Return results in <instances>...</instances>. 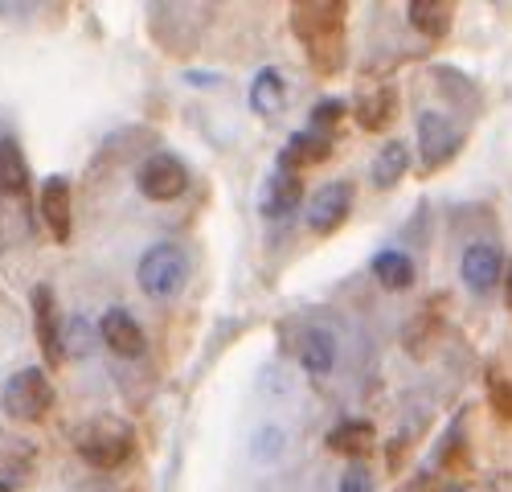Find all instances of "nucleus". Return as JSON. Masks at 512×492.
Returning <instances> with one entry per match:
<instances>
[{
    "label": "nucleus",
    "instance_id": "nucleus-1",
    "mask_svg": "<svg viewBox=\"0 0 512 492\" xmlns=\"http://www.w3.org/2000/svg\"><path fill=\"white\" fill-rule=\"evenodd\" d=\"M291 33L316 74L332 78L349 62V5L345 0H295L291 5Z\"/></svg>",
    "mask_w": 512,
    "mask_h": 492
},
{
    "label": "nucleus",
    "instance_id": "nucleus-2",
    "mask_svg": "<svg viewBox=\"0 0 512 492\" xmlns=\"http://www.w3.org/2000/svg\"><path fill=\"white\" fill-rule=\"evenodd\" d=\"M74 451L82 460H87L91 468L99 472H111V468H123L127 460H132L136 451V431L127 419L119 415H99L91 423H82L74 431Z\"/></svg>",
    "mask_w": 512,
    "mask_h": 492
},
{
    "label": "nucleus",
    "instance_id": "nucleus-3",
    "mask_svg": "<svg viewBox=\"0 0 512 492\" xmlns=\"http://www.w3.org/2000/svg\"><path fill=\"white\" fill-rule=\"evenodd\" d=\"M136 279L152 300H173L189 279V255L177 242H156L144 251V259L136 267Z\"/></svg>",
    "mask_w": 512,
    "mask_h": 492
},
{
    "label": "nucleus",
    "instance_id": "nucleus-4",
    "mask_svg": "<svg viewBox=\"0 0 512 492\" xmlns=\"http://www.w3.org/2000/svg\"><path fill=\"white\" fill-rule=\"evenodd\" d=\"M0 402H5V410L13 419L21 423H41L50 415L54 406V382L46 378V369H17V374L5 382V394H0Z\"/></svg>",
    "mask_w": 512,
    "mask_h": 492
},
{
    "label": "nucleus",
    "instance_id": "nucleus-5",
    "mask_svg": "<svg viewBox=\"0 0 512 492\" xmlns=\"http://www.w3.org/2000/svg\"><path fill=\"white\" fill-rule=\"evenodd\" d=\"M414 136H418V156H422L426 173L447 169L463 148V128L443 111H422L418 123H414Z\"/></svg>",
    "mask_w": 512,
    "mask_h": 492
},
{
    "label": "nucleus",
    "instance_id": "nucleus-6",
    "mask_svg": "<svg viewBox=\"0 0 512 492\" xmlns=\"http://www.w3.org/2000/svg\"><path fill=\"white\" fill-rule=\"evenodd\" d=\"M136 185L148 201H177L189 189V169L173 152H148L136 169Z\"/></svg>",
    "mask_w": 512,
    "mask_h": 492
},
{
    "label": "nucleus",
    "instance_id": "nucleus-7",
    "mask_svg": "<svg viewBox=\"0 0 512 492\" xmlns=\"http://www.w3.org/2000/svg\"><path fill=\"white\" fill-rule=\"evenodd\" d=\"M353 214V185L349 181H328L308 197V230L328 238Z\"/></svg>",
    "mask_w": 512,
    "mask_h": 492
},
{
    "label": "nucleus",
    "instance_id": "nucleus-8",
    "mask_svg": "<svg viewBox=\"0 0 512 492\" xmlns=\"http://www.w3.org/2000/svg\"><path fill=\"white\" fill-rule=\"evenodd\" d=\"M459 275H463V283H467V292L488 296L492 287L500 283V275H504L500 246H496V242H472V246L463 251V259H459Z\"/></svg>",
    "mask_w": 512,
    "mask_h": 492
},
{
    "label": "nucleus",
    "instance_id": "nucleus-9",
    "mask_svg": "<svg viewBox=\"0 0 512 492\" xmlns=\"http://www.w3.org/2000/svg\"><path fill=\"white\" fill-rule=\"evenodd\" d=\"M353 119L361 132H386L390 123L398 119V91L390 87V82H381V87H369L353 99Z\"/></svg>",
    "mask_w": 512,
    "mask_h": 492
},
{
    "label": "nucleus",
    "instance_id": "nucleus-10",
    "mask_svg": "<svg viewBox=\"0 0 512 492\" xmlns=\"http://www.w3.org/2000/svg\"><path fill=\"white\" fill-rule=\"evenodd\" d=\"M332 144H336L332 136H320V132H312V128L291 132L287 144H283V152H279V169L300 177L304 169H312V164H324V160L332 156Z\"/></svg>",
    "mask_w": 512,
    "mask_h": 492
},
{
    "label": "nucleus",
    "instance_id": "nucleus-11",
    "mask_svg": "<svg viewBox=\"0 0 512 492\" xmlns=\"http://www.w3.org/2000/svg\"><path fill=\"white\" fill-rule=\"evenodd\" d=\"M99 337L115 357H140L144 353V328L136 324V316L127 308H107L99 320Z\"/></svg>",
    "mask_w": 512,
    "mask_h": 492
},
{
    "label": "nucleus",
    "instance_id": "nucleus-12",
    "mask_svg": "<svg viewBox=\"0 0 512 492\" xmlns=\"http://www.w3.org/2000/svg\"><path fill=\"white\" fill-rule=\"evenodd\" d=\"M33 324H37V341H41V353H46L50 365H62L66 361V349H62V328H58V304H54V292L46 283L33 287Z\"/></svg>",
    "mask_w": 512,
    "mask_h": 492
},
{
    "label": "nucleus",
    "instance_id": "nucleus-13",
    "mask_svg": "<svg viewBox=\"0 0 512 492\" xmlns=\"http://www.w3.org/2000/svg\"><path fill=\"white\" fill-rule=\"evenodd\" d=\"M41 222L50 226L54 242H70L74 214H70V181L66 177H50L41 185Z\"/></svg>",
    "mask_w": 512,
    "mask_h": 492
},
{
    "label": "nucleus",
    "instance_id": "nucleus-14",
    "mask_svg": "<svg viewBox=\"0 0 512 492\" xmlns=\"http://www.w3.org/2000/svg\"><path fill=\"white\" fill-rule=\"evenodd\" d=\"M283 107H287V78L275 66H263L250 78V111L263 119H275Z\"/></svg>",
    "mask_w": 512,
    "mask_h": 492
},
{
    "label": "nucleus",
    "instance_id": "nucleus-15",
    "mask_svg": "<svg viewBox=\"0 0 512 492\" xmlns=\"http://www.w3.org/2000/svg\"><path fill=\"white\" fill-rule=\"evenodd\" d=\"M295 353H300V365L308 369V374L324 378L332 374V365H336V337L328 333V328H304L300 333V345H295Z\"/></svg>",
    "mask_w": 512,
    "mask_h": 492
},
{
    "label": "nucleus",
    "instance_id": "nucleus-16",
    "mask_svg": "<svg viewBox=\"0 0 512 492\" xmlns=\"http://www.w3.org/2000/svg\"><path fill=\"white\" fill-rule=\"evenodd\" d=\"M406 21L431 41H443L451 33V21H455V5L447 0H410L406 5Z\"/></svg>",
    "mask_w": 512,
    "mask_h": 492
},
{
    "label": "nucleus",
    "instance_id": "nucleus-17",
    "mask_svg": "<svg viewBox=\"0 0 512 492\" xmlns=\"http://www.w3.org/2000/svg\"><path fill=\"white\" fill-rule=\"evenodd\" d=\"M373 443H377V431H373V423H365V419H340V423L328 431V447L340 451V456H349V460L369 456Z\"/></svg>",
    "mask_w": 512,
    "mask_h": 492
},
{
    "label": "nucleus",
    "instance_id": "nucleus-18",
    "mask_svg": "<svg viewBox=\"0 0 512 492\" xmlns=\"http://www.w3.org/2000/svg\"><path fill=\"white\" fill-rule=\"evenodd\" d=\"M406 173H410V148H406L402 140H386V144L377 148L373 164H369L373 185H377V189H394Z\"/></svg>",
    "mask_w": 512,
    "mask_h": 492
},
{
    "label": "nucleus",
    "instance_id": "nucleus-19",
    "mask_svg": "<svg viewBox=\"0 0 512 492\" xmlns=\"http://www.w3.org/2000/svg\"><path fill=\"white\" fill-rule=\"evenodd\" d=\"M304 201V181L295 177V173H275L271 181H267V193H263V214L267 218H287V214H295V205Z\"/></svg>",
    "mask_w": 512,
    "mask_h": 492
},
{
    "label": "nucleus",
    "instance_id": "nucleus-20",
    "mask_svg": "<svg viewBox=\"0 0 512 492\" xmlns=\"http://www.w3.org/2000/svg\"><path fill=\"white\" fill-rule=\"evenodd\" d=\"M373 279L386 287V292H406V287L414 283V259L406 251H381L373 255Z\"/></svg>",
    "mask_w": 512,
    "mask_h": 492
},
{
    "label": "nucleus",
    "instance_id": "nucleus-21",
    "mask_svg": "<svg viewBox=\"0 0 512 492\" xmlns=\"http://www.w3.org/2000/svg\"><path fill=\"white\" fill-rule=\"evenodd\" d=\"M0 193H13V197L29 193V164L17 140H0Z\"/></svg>",
    "mask_w": 512,
    "mask_h": 492
},
{
    "label": "nucleus",
    "instance_id": "nucleus-22",
    "mask_svg": "<svg viewBox=\"0 0 512 492\" xmlns=\"http://www.w3.org/2000/svg\"><path fill=\"white\" fill-rule=\"evenodd\" d=\"M349 115V103L345 99H324V103H316L312 107V132H320V136H332L336 132V123ZM336 140V136H332Z\"/></svg>",
    "mask_w": 512,
    "mask_h": 492
},
{
    "label": "nucleus",
    "instance_id": "nucleus-23",
    "mask_svg": "<svg viewBox=\"0 0 512 492\" xmlns=\"http://www.w3.org/2000/svg\"><path fill=\"white\" fill-rule=\"evenodd\" d=\"M443 492H512V472H488L476 480H451Z\"/></svg>",
    "mask_w": 512,
    "mask_h": 492
},
{
    "label": "nucleus",
    "instance_id": "nucleus-24",
    "mask_svg": "<svg viewBox=\"0 0 512 492\" xmlns=\"http://www.w3.org/2000/svg\"><path fill=\"white\" fill-rule=\"evenodd\" d=\"M435 78H439V87L451 91L459 103H467V107L476 103V87H472V82H467L459 70H451V66H435Z\"/></svg>",
    "mask_w": 512,
    "mask_h": 492
},
{
    "label": "nucleus",
    "instance_id": "nucleus-25",
    "mask_svg": "<svg viewBox=\"0 0 512 492\" xmlns=\"http://www.w3.org/2000/svg\"><path fill=\"white\" fill-rule=\"evenodd\" d=\"M336 492H377L369 464H365V460H349V468H345V476H340Z\"/></svg>",
    "mask_w": 512,
    "mask_h": 492
},
{
    "label": "nucleus",
    "instance_id": "nucleus-26",
    "mask_svg": "<svg viewBox=\"0 0 512 492\" xmlns=\"http://www.w3.org/2000/svg\"><path fill=\"white\" fill-rule=\"evenodd\" d=\"M279 451H283V431H275V427L259 431V435H254V443H250V456L254 460H275Z\"/></svg>",
    "mask_w": 512,
    "mask_h": 492
},
{
    "label": "nucleus",
    "instance_id": "nucleus-27",
    "mask_svg": "<svg viewBox=\"0 0 512 492\" xmlns=\"http://www.w3.org/2000/svg\"><path fill=\"white\" fill-rule=\"evenodd\" d=\"M62 349L74 353V357L87 353V349H91V324H87V320H70V333L62 337Z\"/></svg>",
    "mask_w": 512,
    "mask_h": 492
},
{
    "label": "nucleus",
    "instance_id": "nucleus-28",
    "mask_svg": "<svg viewBox=\"0 0 512 492\" xmlns=\"http://www.w3.org/2000/svg\"><path fill=\"white\" fill-rule=\"evenodd\" d=\"M488 398H492V406H496V415L512 423V382L492 378V382H488Z\"/></svg>",
    "mask_w": 512,
    "mask_h": 492
},
{
    "label": "nucleus",
    "instance_id": "nucleus-29",
    "mask_svg": "<svg viewBox=\"0 0 512 492\" xmlns=\"http://www.w3.org/2000/svg\"><path fill=\"white\" fill-rule=\"evenodd\" d=\"M0 492H9V484H0Z\"/></svg>",
    "mask_w": 512,
    "mask_h": 492
}]
</instances>
